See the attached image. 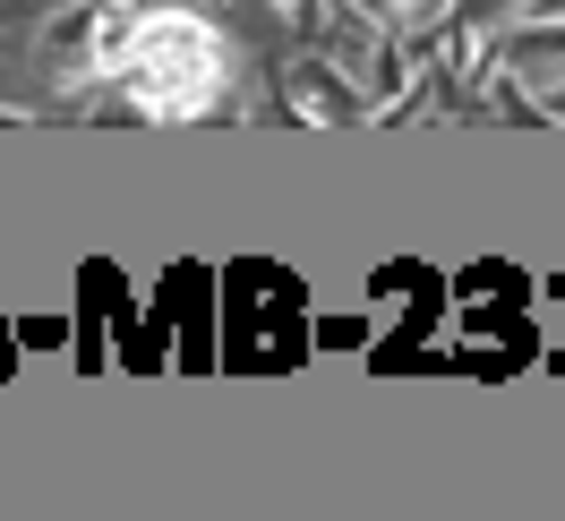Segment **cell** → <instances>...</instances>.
<instances>
[{
    "label": "cell",
    "instance_id": "7a4b0ae2",
    "mask_svg": "<svg viewBox=\"0 0 565 521\" xmlns=\"http://www.w3.org/2000/svg\"><path fill=\"white\" fill-rule=\"evenodd\" d=\"M129 43H138V9H129V0H95V9H86V69L120 77Z\"/></svg>",
    "mask_w": 565,
    "mask_h": 521
},
{
    "label": "cell",
    "instance_id": "6da1fadb",
    "mask_svg": "<svg viewBox=\"0 0 565 521\" xmlns=\"http://www.w3.org/2000/svg\"><path fill=\"white\" fill-rule=\"evenodd\" d=\"M120 77H129V104L146 120H198L223 95V35L189 9H154V18H138Z\"/></svg>",
    "mask_w": 565,
    "mask_h": 521
}]
</instances>
